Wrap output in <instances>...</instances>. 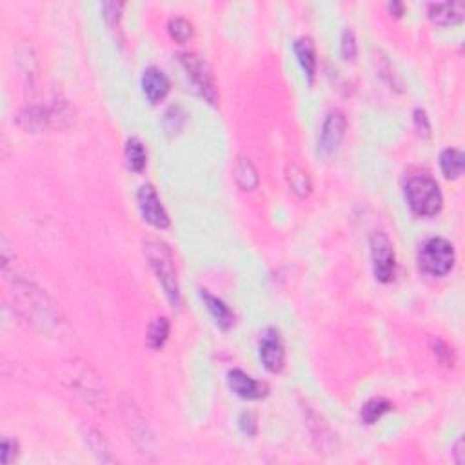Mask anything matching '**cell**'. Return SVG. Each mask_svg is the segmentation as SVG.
I'll list each match as a JSON object with an SVG mask.
<instances>
[{
	"label": "cell",
	"instance_id": "cell-5",
	"mask_svg": "<svg viewBox=\"0 0 465 465\" xmlns=\"http://www.w3.org/2000/svg\"><path fill=\"white\" fill-rule=\"evenodd\" d=\"M371 258H373L374 277L382 284L393 282L397 275V255L394 245L385 232L377 231L371 237Z\"/></svg>",
	"mask_w": 465,
	"mask_h": 465
},
{
	"label": "cell",
	"instance_id": "cell-4",
	"mask_svg": "<svg viewBox=\"0 0 465 465\" xmlns=\"http://www.w3.org/2000/svg\"><path fill=\"white\" fill-rule=\"evenodd\" d=\"M178 56H180L182 68H184L185 75L191 81V84L195 86V89L204 96L209 104H217V84H215V78H213L211 68H209L208 62L200 55H197V53H180Z\"/></svg>",
	"mask_w": 465,
	"mask_h": 465
},
{
	"label": "cell",
	"instance_id": "cell-27",
	"mask_svg": "<svg viewBox=\"0 0 465 465\" xmlns=\"http://www.w3.org/2000/svg\"><path fill=\"white\" fill-rule=\"evenodd\" d=\"M389 9L397 13V16H402V13H404V6L402 4H389Z\"/></svg>",
	"mask_w": 465,
	"mask_h": 465
},
{
	"label": "cell",
	"instance_id": "cell-1",
	"mask_svg": "<svg viewBox=\"0 0 465 465\" xmlns=\"http://www.w3.org/2000/svg\"><path fill=\"white\" fill-rule=\"evenodd\" d=\"M144 255L151 265L153 273L157 275L158 282L164 287L173 307H180L182 295L180 285H178L177 264H175V257L169 245L157 238H148L144 240Z\"/></svg>",
	"mask_w": 465,
	"mask_h": 465
},
{
	"label": "cell",
	"instance_id": "cell-16",
	"mask_svg": "<svg viewBox=\"0 0 465 465\" xmlns=\"http://www.w3.org/2000/svg\"><path fill=\"white\" fill-rule=\"evenodd\" d=\"M124 155L128 168L135 173H140L148 164V153H145L144 144L138 138H129L128 144H126Z\"/></svg>",
	"mask_w": 465,
	"mask_h": 465
},
{
	"label": "cell",
	"instance_id": "cell-6",
	"mask_svg": "<svg viewBox=\"0 0 465 465\" xmlns=\"http://www.w3.org/2000/svg\"><path fill=\"white\" fill-rule=\"evenodd\" d=\"M258 354L269 373H280L285 365V345L275 327H267L258 342Z\"/></svg>",
	"mask_w": 465,
	"mask_h": 465
},
{
	"label": "cell",
	"instance_id": "cell-8",
	"mask_svg": "<svg viewBox=\"0 0 465 465\" xmlns=\"http://www.w3.org/2000/svg\"><path fill=\"white\" fill-rule=\"evenodd\" d=\"M345 128H347V121H345V115L340 109H331L325 115L320 131V142H318L320 151L324 155H331V153L337 151L338 145L342 144L345 137Z\"/></svg>",
	"mask_w": 465,
	"mask_h": 465
},
{
	"label": "cell",
	"instance_id": "cell-7",
	"mask_svg": "<svg viewBox=\"0 0 465 465\" xmlns=\"http://www.w3.org/2000/svg\"><path fill=\"white\" fill-rule=\"evenodd\" d=\"M137 202H138V209H140L142 213V218H144L148 224H151L153 228L157 229L169 228L171 220H169L168 211H165L160 198H158L157 189L153 188L151 184H145L138 189Z\"/></svg>",
	"mask_w": 465,
	"mask_h": 465
},
{
	"label": "cell",
	"instance_id": "cell-12",
	"mask_svg": "<svg viewBox=\"0 0 465 465\" xmlns=\"http://www.w3.org/2000/svg\"><path fill=\"white\" fill-rule=\"evenodd\" d=\"M200 297L204 300L205 307H208L209 315L213 317V320L217 322L218 327L224 329V331L231 329L232 324H235V313L229 309V305H225L224 300L209 293L208 289H200Z\"/></svg>",
	"mask_w": 465,
	"mask_h": 465
},
{
	"label": "cell",
	"instance_id": "cell-14",
	"mask_svg": "<svg viewBox=\"0 0 465 465\" xmlns=\"http://www.w3.org/2000/svg\"><path fill=\"white\" fill-rule=\"evenodd\" d=\"M235 178L244 191H253L258 185V171L249 158L240 157L235 162Z\"/></svg>",
	"mask_w": 465,
	"mask_h": 465
},
{
	"label": "cell",
	"instance_id": "cell-21",
	"mask_svg": "<svg viewBox=\"0 0 465 465\" xmlns=\"http://www.w3.org/2000/svg\"><path fill=\"white\" fill-rule=\"evenodd\" d=\"M357 36L351 29H344L340 39V53L344 56V61H353L357 56Z\"/></svg>",
	"mask_w": 465,
	"mask_h": 465
},
{
	"label": "cell",
	"instance_id": "cell-9",
	"mask_svg": "<svg viewBox=\"0 0 465 465\" xmlns=\"http://www.w3.org/2000/svg\"><path fill=\"white\" fill-rule=\"evenodd\" d=\"M228 384L232 393L244 398V400H258V398L265 397V393H267V385L257 382L255 378H251L247 373H244L240 369L229 371Z\"/></svg>",
	"mask_w": 465,
	"mask_h": 465
},
{
	"label": "cell",
	"instance_id": "cell-18",
	"mask_svg": "<svg viewBox=\"0 0 465 465\" xmlns=\"http://www.w3.org/2000/svg\"><path fill=\"white\" fill-rule=\"evenodd\" d=\"M287 184L291 188V191L297 195L298 198L309 197L311 193V180H309V175L298 165H289L287 168Z\"/></svg>",
	"mask_w": 465,
	"mask_h": 465
},
{
	"label": "cell",
	"instance_id": "cell-24",
	"mask_svg": "<svg viewBox=\"0 0 465 465\" xmlns=\"http://www.w3.org/2000/svg\"><path fill=\"white\" fill-rule=\"evenodd\" d=\"M19 454V444L15 440H9V438H4L2 440V451H0V458H2V464L8 465L11 464L13 460Z\"/></svg>",
	"mask_w": 465,
	"mask_h": 465
},
{
	"label": "cell",
	"instance_id": "cell-2",
	"mask_svg": "<svg viewBox=\"0 0 465 465\" xmlns=\"http://www.w3.org/2000/svg\"><path fill=\"white\" fill-rule=\"evenodd\" d=\"M404 191L405 200L417 217H434L444 205L440 185L429 175H411L405 182Z\"/></svg>",
	"mask_w": 465,
	"mask_h": 465
},
{
	"label": "cell",
	"instance_id": "cell-25",
	"mask_svg": "<svg viewBox=\"0 0 465 465\" xmlns=\"http://www.w3.org/2000/svg\"><path fill=\"white\" fill-rule=\"evenodd\" d=\"M413 118H414V126H417V129H418V133H424L425 137H427V135H429V131H431V126H429V118H427V113L424 111V109H414V113H413Z\"/></svg>",
	"mask_w": 465,
	"mask_h": 465
},
{
	"label": "cell",
	"instance_id": "cell-19",
	"mask_svg": "<svg viewBox=\"0 0 465 465\" xmlns=\"http://www.w3.org/2000/svg\"><path fill=\"white\" fill-rule=\"evenodd\" d=\"M169 337V322L165 318H157L153 322L151 327H149L148 333V344L149 347L158 351V349L164 347V344L168 342Z\"/></svg>",
	"mask_w": 465,
	"mask_h": 465
},
{
	"label": "cell",
	"instance_id": "cell-10",
	"mask_svg": "<svg viewBox=\"0 0 465 465\" xmlns=\"http://www.w3.org/2000/svg\"><path fill=\"white\" fill-rule=\"evenodd\" d=\"M142 89H144L148 101L151 104H157V102L164 101L168 96L169 89H171V82H169V78L162 69L148 68L142 75Z\"/></svg>",
	"mask_w": 465,
	"mask_h": 465
},
{
	"label": "cell",
	"instance_id": "cell-13",
	"mask_svg": "<svg viewBox=\"0 0 465 465\" xmlns=\"http://www.w3.org/2000/svg\"><path fill=\"white\" fill-rule=\"evenodd\" d=\"M295 55L298 58V64L304 69V75L307 76L309 82L315 81V75H317V49H315V42L309 39V36H302L295 42Z\"/></svg>",
	"mask_w": 465,
	"mask_h": 465
},
{
	"label": "cell",
	"instance_id": "cell-26",
	"mask_svg": "<svg viewBox=\"0 0 465 465\" xmlns=\"http://www.w3.org/2000/svg\"><path fill=\"white\" fill-rule=\"evenodd\" d=\"M453 456H454V461L456 464H464V440L461 438H458V441L454 444V449H453Z\"/></svg>",
	"mask_w": 465,
	"mask_h": 465
},
{
	"label": "cell",
	"instance_id": "cell-3",
	"mask_svg": "<svg viewBox=\"0 0 465 465\" xmlns=\"http://www.w3.org/2000/svg\"><path fill=\"white\" fill-rule=\"evenodd\" d=\"M454 247L449 240L441 237L429 238L418 251V265L431 277H445L454 267Z\"/></svg>",
	"mask_w": 465,
	"mask_h": 465
},
{
	"label": "cell",
	"instance_id": "cell-20",
	"mask_svg": "<svg viewBox=\"0 0 465 465\" xmlns=\"http://www.w3.org/2000/svg\"><path fill=\"white\" fill-rule=\"evenodd\" d=\"M169 33H171L175 41L184 44L193 36V24L189 21H185V19H182V16H177V19H173L169 22Z\"/></svg>",
	"mask_w": 465,
	"mask_h": 465
},
{
	"label": "cell",
	"instance_id": "cell-11",
	"mask_svg": "<svg viewBox=\"0 0 465 465\" xmlns=\"http://www.w3.org/2000/svg\"><path fill=\"white\" fill-rule=\"evenodd\" d=\"M464 2H436L427 6V15L438 26L458 24L464 19Z\"/></svg>",
	"mask_w": 465,
	"mask_h": 465
},
{
	"label": "cell",
	"instance_id": "cell-15",
	"mask_svg": "<svg viewBox=\"0 0 465 465\" xmlns=\"http://www.w3.org/2000/svg\"><path fill=\"white\" fill-rule=\"evenodd\" d=\"M440 168L445 178H460L464 173V153L456 148H447L440 155Z\"/></svg>",
	"mask_w": 465,
	"mask_h": 465
},
{
	"label": "cell",
	"instance_id": "cell-23",
	"mask_svg": "<svg viewBox=\"0 0 465 465\" xmlns=\"http://www.w3.org/2000/svg\"><path fill=\"white\" fill-rule=\"evenodd\" d=\"M238 425H240V431L244 434H247V436H255L258 431V421H257V417H255L251 411H244V413L240 414V420H238Z\"/></svg>",
	"mask_w": 465,
	"mask_h": 465
},
{
	"label": "cell",
	"instance_id": "cell-22",
	"mask_svg": "<svg viewBox=\"0 0 465 465\" xmlns=\"http://www.w3.org/2000/svg\"><path fill=\"white\" fill-rule=\"evenodd\" d=\"M122 8H124L122 2H104V4H102L104 19L108 21V24L111 26V28H115V26L118 24V21H121Z\"/></svg>",
	"mask_w": 465,
	"mask_h": 465
},
{
	"label": "cell",
	"instance_id": "cell-17",
	"mask_svg": "<svg viewBox=\"0 0 465 465\" xmlns=\"http://www.w3.org/2000/svg\"><path fill=\"white\" fill-rule=\"evenodd\" d=\"M391 409H393V404H391L389 400H385V398H373V400L365 402V404L362 405L360 418L364 424L371 425L380 420L385 413H389Z\"/></svg>",
	"mask_w": 465,
	"mask_h": 465
}]
</instances>
